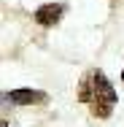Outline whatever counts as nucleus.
Returning a JSON list of instances; mask_svg holds the SVG:
<instances>
[{
  "instance_id": "1",
  "label": "nucleus",
  "mask_w": 124,
  "mask_h": 127,
  "mask_svg": "<svg viewBox=\"0 0 124 127\" xmlns=\"http://www.w3.org/2000/svg\"><path fill=\"white\" fill-rule=\"evenodd\" d=\"M78 97L84 103H92V114L95 116L105 119L111 114L113 103H116V89L111 87V81L105 78V73L95 70V73L84 76L81 87H78Z\"/></svg>"
},
{
  "instance_id": "2",
  "label": "nucleus",
  "mask_w": 124,
  "mask_h": 127,
  "mask_svg": "<svg viewBox=\"0 0 124 127\" xmlns=\"http://www.w3.org/2000/svg\"><path fill=\"white\" fill-rule=\"evenodd\" d=\"M62 14H65V5L62 3H46V5H41L35 11V22L41 27H54L62 19Z\"/></svg>"
},
{
  "instance_id": "4",
  "label": "nucleus",
  "mask_w": 124,
  "mask_h": 127,
  "mask_svg": "<svg viewBox=\"0 0 124 127\" xmlns=\"http://www.w3.org/2000/svg\"><path fill=\"white\" fill-rule=\"evenodd\" d=\"M122 78H124V73H122Z\"/></svg>"
},
{
  "instance_id": "3",
  "label": "nucleus",
  "mask_w": 124,
  "mask_h": 127,
  "mask_svg": "<svg viewBox=\"0 0 124 127\" xmlns=\"http://www.w3.org/2000/svg\"><path fill=\"white\" fill-rule=\"evenodd\" d=\"M5 100L16 103V105L46 103V92H41V89H11V92H5Z\"/></svg>"
}]
</instances>
